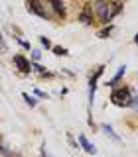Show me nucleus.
<instances>
[{
	"label": "nucleus",
	"mask_w": 138,
	"mask_h": 157,
	"mask_svg": "<svg viewBox=\"0 0 138 157\" xmlns=\"http://www.w3.org/2000/svg\"><path fill=\"white\" fill-rule=\"evenodd\" d=\"M34 94H36V96H39V98H47V94H46V92L38 90V88H36V90H34Z\"/></svg>",
	"instance_id": "obj_18"
},
{
	"label": "nucleus",
	"mask_w": 138,
	"mask_h": 157,
	"mask_svg": "<svg viewBox=\"0 0 138 157\" xmlns=\"http://www.w3.org/2000/svg\"><path fill=\"white\" fill-rule=\"evenodd\" d=\"M124 71H126V67H124V65H122V67H120V69H118V71H116V75H115V77H112V78H111V81H108V82H107V85H108V86H115V85H116V82H118V81H120V78H122V75H124Z\"/></svg>",
	"instance_id": "obj_9"
},
{
	"label": "nucleus",
	"mask_w": 138,
	"mask_h": 157,
	"mask_svg": "<svg viewBox=\"0 0 138 157\" xmlns=\"http://www.w3.org/2000/svg\"><path fill=\"white\" fill-rule=\"evenodd\" d=\"M39 55H42V53H39L38 49H32V59H34V63H36L38 59H39Z\"/></svg>",
	"instance_id": "obj_16"
},
{
	"label": "nucleus",
	"mask_w": 138,
	"mask_h": 157,
	"mask_svg": "<svg viewBox=\"0 0 138 157\" xmlns=\"http://www.w3.org/2000/svg\"><path fill=\"white\" fill-rule=\"evenodd\" d=\"M42 157H49V155H47V153H46V151H43V153H42Z\"/></svg>",
	"instance_id": "obj_20"
},
{
	"label": "nucleus",
	"mask_w": 138,
	"mask_h": 157,
	"mask_svg": "<svg viewBox=\"0 0 138 157\" xmlns=\"http://www.w3.org/2000/svg\"><path fill=\"white\" fill-rule=\"evenodd\" d=\"M39 41H42V45L46 47V49H51V41H49V39H47L46 36H42V37H39Z\"/></svg>",
	"instance_id": "obj_14"
},
{
	"label": "nucleus",
	"mask_w": 138,
	"mask_h": 157,
	"mask_svg": "<svg viewBox=\"0 0 138 157\" xmlns=\"http://www.w3.org/2000/svg\"><path fill=\"white\" fill-rule=\"evenodd\" d=\"M22 98L26 100V104H28V106H32V108L36 106V98H32V96L28 94V92H22Z\"/></svg>",
	"instance_id": "obj_12"
},
{
	"label": "nucleus",
	"mask_w": 138,
	"mask_h": 157,
	"mask_svg": "<svg viewBox=\"0 0 138 157\" xmlns=\"http://www.w3.org/2000/svg\"><path fill=\"white\" fill-rule=\"evenodd\" d=\"M79 20H81V24H85V26H91V24H93V14H91V6H89V4L83 8Z\"/></svg>",
	"instance_id": "obj_8"
},
{
	"label": "nucleus",
	"mask_w": 138,
	"mask_h": 157,
	"mask_svg": "<svg viewBox=\"0 0 138 157\" xmlns=\"http://www.w3.org/2000/svg\"><path fill=\"white\" fill-rule=\"evenodd\" d=\"M16 41H18V43H20V45H22L24 49H32V45H30L28 41H24V39H20V37H16Z\"/></svg>",
	"instance_id": "obj_15"
},
{
	"label": "nucleus",
	"mask_w": 138,
	"mask_h": 157,
	"mask_svg": "<svg viewBox=\"0 0 138 157\" xmlns=\"http://www.w3.org/2000/svg\"><path fill=\"white\" fill-rule=\"evenodd\" d=\"M6 51V43H4V37H2V33H0V53H4Z\"/></svg>",
	"instance_id": "obj_17"
},
{
	"label": "nucleus",
	"mask_w": 138,
	"mask_h": 157,
	"mask_svg": "<svg viewBox=\"0 0 138 157\" xmlns=\"http://www.w3.org/2000/svg\"><path fill=\"white\" fill-rule=\"evenodd\" d=\"M111 102L118 108H126V106H134L136 104V98H134V88L130 86H120L115 88L111 94Z\"/></svg>",
	"instance_id": "obj_2"
},
{
	"label": "nucleus",
	"mask_w": 138,
	"mask_h": 157,
	"mask_svg": "<svg viewBox=\"0 0 138 157\" xmlns=\"http://www.w3.org/2000/svg\"><path fill=\"white\" fill-rule=\"evenodd\" d=\"M47 2H49V6L53 8V12H55L57 18H65V6H63L61 0H47Z\"/></svg>",
	"instance_id": "obj_7"
},
{
	"label": "nucleus",
	"mask_w": 138,
	"mask_h": 157,
	"mask_svg": "<svg viewBox=\"0 0 138 157\" xmlns=\"http://www.w3.org/2000/svg\"><path fill=\"white\" fill-rule=\"evenodd\" d=\"M67 140H69V144H71L73 147H77V141L73 140V136H71V134H67Z\"/></svg>",
	"instance_id": "obj_19"
},
{
	"label": "nucleus",
	"mask_w": 138,
	"mask_h": 157,
	"mask_svg": "<svg viewBox=\"0 0 138 157\" xmlns=\"http://www.w3.org/2000/svg\"><path fill=\"white\" fill-rule=\"evenodd\" d=\"M103 73H105V65L97 67L95 75H91V78H89V104H93V96H95V90H97V81Z\"/></svg>",
	"instance_id": "obj_5"
},
{
	"label": "nucleus",
	"mask_w": 138,
	"mask_h": 157,
	"mask_svg": "<svg viewBox=\"0 0 138 157\" xmlns=\"http://www.w3.org/2000/svg\"><path fill=\"white\" fill-rule=\"evenodd\" d=\"M51 49L55 55H67V49H63L61 45H51Z\"/></svg>",
	"instance_id": "obj_13"
},
{
	"label": "nucleus",
	"mask_w": 138,
	"mask_h": 157,
	"mask_svg": "<svg viewBox=\"0 0 138 157\" xmlns=\"http://www.w3.org/2000/svg\"><path fill=\"white\" fill-rule=\"evenodd\" d=\"M124 4L120 0H97L95 4L91 6V10H95V16L99 22H112V18H116L120 14V10Z\"/></svg>",
	"instance_id": "obj_1"
},
{
	"label": "nucleus",
	"mask_w": 138,
	"mask_h": 157,
	"mask_svg": "<svg viewBox=\"0 0 138 157\" xmlns=\"http://www.w3.org/2000/svg\"><path fill=\"white\" fill-rule=\"evenodd\" d=\"M112 29H115V26H111V24H108V28H103L101 32L97 33V36L101 37V39H105V37H108V36H111V33H112Z\"/></svg>",
	"instance_id": "obj_11"
},
{
	"label": "nucleus",
	"mask_w": 138,
	"mask_h": 157,
	"mask_svg": "<svg viewBox=\"0 0 138 157\" xmlns=\"http://www.w3.org/2000/svg\"><path fill=\"white\" fill-rule=\"evenodd\" d=\"M103 132H105V134H108V136H111V137H112V140H116V141H118V140H120V137H118V134H116V132H115V130H112V128H111V126H108V124H103Z\"/></svg>",
	"instance_id": "obj_10"
},
{
	"label": "nucleus",
	"mask_w": 138,
	"mask_h": 157,
	"mask_svg": "<svg viewBox=\"0 0 138 157\" xmlns=\"http://www.w3.org/2000/svg\"><path fill=\"white\" fill-rule=\"evenodd\" d=\"M14 67L18 69L20 75H30V71H32V61L26 59L24 55H14Z\"/></svg>",
	"instance_id": "obj_4"
},
{
	"label": "nucleus",
	"mask_w": 138,
	"mask_h": 157,
	"mask_svg": "<svg viewBox=\"0 0 138 157\" xmlns=\"http://www.w3.org/2000/svg\"><path fill=\"white\" fill-rule=\"evenodd\" d=\"M79 145H81V147H83V149H85V151H87V153H89V155H95V153H97V149H95V145H93V144H91V141H89V140H87V136H83V134H79Z\"/></svg>",
	"instance_id": "obj_6"
},
{
	"label": "nucleus",
	"mask_w": 138,
	"mask_h": 157,
	"mask_svg": "<svg viewBox=\"0 0 138 157\" xmlns=\"http://www.w3.org/2000/svg\"><path fill=\"white\" fill-rule=\"evenodd\" d=\"M26 8H28V12H32L34 16H38V18H42V20H47L49 18L47 10L43 8V0H26Z\"/></svg>",
	"instance_id": "obj_3"
}]
</instances>
